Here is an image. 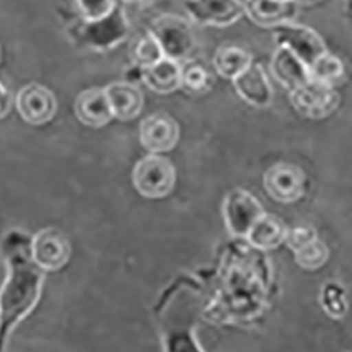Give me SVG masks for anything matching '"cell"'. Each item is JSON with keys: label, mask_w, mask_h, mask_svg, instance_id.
I'll use <instances>...</instances> for the list:
<instances>
[{"label": "cell", "mask_w": 352, "mask_h": 352, "mask_svg": "<svg viewBox=\"0 0 352 352\" xmlns=\"http://www.w3.org/2000/svg\"><path fill=\"white\" fill-rule=\"evenodd\" d=\"M345 10L348 14H352V0H345Z\"/></svg>", "instance_id": "cell-29"}, {"label": "cell", "mask_w": 352, "mask_h": 352, "mask_svg": "<svg viewBox=\"0 0 352 352\" xmlns=\"http://www.w3.org/2000/svg\"><path fill=\"white\" fill-rule=\"evenodd\" d=\"M184 8L195 24L212 27H228L245 14L241 0H185Z\"/></svg>", "instance_id": "cell-8"}, {"label": "cell", "mask_w": 352, "mask_h": 352, "mask_svg": "<svg viewBox=\"0 0 352 352\" xmlns=\"http://www.w3.org/2000/svg\"><path fill=\"white\" fill-rule=\"evenodd\" d=\"M289 99L292 107L310 120H321L331 116L341 100L336 87L311 79L299 89L290 92Z\"/></svg>", "instance_id": "cell-5"}, {"label": "cell", "mask_w": 352, "mask_h": 352, "mask_svg": "<svg viewBox=\"0 0 352 352\" xmlns=\"http://www.w3.org/2000/svg\"><path fill=\"white\" fill-rule=\"evenodd\" d=\"M213 78L210 72L197 64L184 67L182 71V87L190 95H203L210 91Z\"/></svg>", "instance_id": "cell-22"}, {"label": "cell", "mask_w": 352, "mask_h": 352, "mask_svg": "<svg viewBox=\"0 0 352 352\" xmlns=\"http://www.w3.org/2000/svg\"><path fill=\"white\" fill-rule=\"evenodd\" d=\"M317 239H318L317 232L313 227L299 226V227L287 230L285 243L293 252H296V251L305 248L306 245H309L310 243L316 241Z\"/></svg>", "instance_id": "cell-25"}, {"label": "cell", "mask_w": 352, "mask_h": 352, "mask_svg": "<svg viewBox=\"0 0 352 352\" xmlns=\"http://www.w3.org/2000/svg\"><path fill=\"white\" fill-rule=\"evenodd\" d=\"M2 252L9 274L0 290V352L13 327L37 305L44 272L32 258V239L20 230H12L2 239Z\"/></svg>", "instance_id": "cell-1"}, {"label": "cell", "mask_w": 352, "mask_h": 352, "mask_svg": "<svg viewBox=\"0 0 352 352\" xmlns=\"http://www.w3.org/2000/svg\"><path fill=\"white\" fill-rule=\"evenodd\" d=\"M12 104L13 100L10 91L3 82H0V119H3V117L10 111Z\"/></svg>", "instance_id": "cell-27"}, {"label": "cell", "mask_w": 352, "mask_h": 352, "mask_svg": "<svg viewBox=\"0 0 352 352\" xmlns=\"http://www.w3.org/2000/svg\"><path fill=\"white\" fill-rule=\"evenodd\" d=\"M333 285L334 283H331V286H327L324 292H322V306H324L330 316L340 318L342 317L346 309V303L344 295L341 293V289Z\"/></svg>", "instance_id": "cell-26"}, {"label": "cell", "mask_w": 352, "mask_h": 352, "mask_svg": "<svg viewBox=\"0 0 352 352\" xmlns=\"http://www.w3.org/2000/svg\"><path fill=\"white\" fill-rule=\"evenodd\" d=\"M295 2H298L300 5V3H314V2H317V0H295Z\"/></svg>", "instance_id": "cell-30"}, {"label": "cell", "mask_w": 352, "mask_h": 352, "mask_svg": "<svg viewBox=\"0 0 352 352\" xmlns=\"http://www.w3.org/2000/svg\"><path fill=\"white\" fill-rule=\"evenodd\" d=\"M182 71L181 63L165 56L158 64L141 69V78L153 92L169 95L182 87Z\"/></svg>", "instance_id": "cell-17"}, {"label": "cell", "mask_w": 352, "mask_h": 352, "mask_svg": "<svg viewBox=\"0 0 352 352\" xmlns=\"http://www.w3.org/2000/svg\"><path fill=\"white\" fill-rule=\"evenodd\" d=\"M16 109L25 123L43 126L52 120L58 104L48 87L40 83H28L16 96Z\"/></svg>", "instance_id": "cell-10"}, {"label": "cell", "mask_w": 352, "mask_h": 352, "mask_svg": "<svg viewBox=\"0 0 352 352\" xmlns=\"http://www.w3.org/2000/svg\"><path fill=\"white\" fill-rule=\"evenodd\" d=\"M123 2L135 3V5H151L155 2V0H123Z\"/></svg>", "instance_id": "cell-28"}, {"label": "cell", "mask_w": 352, "mask_h": 352, "mask_svg": "<svg viewBox=\"0 0 352 352\" xmlns=\"http://www.w3.org/2000/svg\"><path fill=\"white\" fill-rule=\"evenodd\" d=\"M160 41L166 58L182 63L193 54L196 36L192 25L176 14H164L153 23L150 30Z\"/></svg>", "instance_id": "cell-3"}, {"label": "cell", "mask_w": 352, "mask_h": 352, "mask_svg": "<svg viewBox=\"0 0 352 352\" xmlns=\"http://www.w3.org/2000/svg\"><path fill=\"white\" fill-rule=\"evenodd\" d=\"M82 19L89 23H100L109 19L116 10V0H75Z\"/></svg>", "instance_id": "cell-23"}, {"label": "cell", "mask_w": 352, "mask_h": 352, "mask_svg": "<svg viewBox=\"0 0 352 352\" xmlns=\"http://www.w3.org/2000/svg\"><path fill=\"white\" fill-rule=\"evenodd\" d=\"M274 40L278 47H285L302 60L310 68L321 55L327 52L324 40L313 28L285 23L272 28Z\"/></svg>", "instance_id": "cell-6"}, {"label": "cell", "mask_w": 352, "mask_h": 352, "mask_svg": "<svg viewBox=\"0 0 352 352\" xmlns=\"http://www.w3.org/2000/svg\"><path fill=\"white\" fill-rule=\"evenodd\" d=\"M179 126L170 116L154 113L141 122L140 141L151 154H162L175 148L179 140Z\"/></svg>", "instance_id": "cell-11"}, {"label": "cell", "mask_w": 352, "mask_h": 352, "mask_svg": "<svg viewBox=\"0 0 352 352\" xmlns=\"http://www.w3.org/2000/svg\"><path fill=\"white\" fill-rule=\"evenodd\" d=\"M287 228L275 216L263 214L247 236L248 244L259 251H271L285 243Z\"/></svg>", "instance_id": "cell-18"}, {"label": "cell", "mask_w": 352, "mask_h": 352, "mask_svg": "<svg viewBox=\"0 0 352 352\" xmlns=\"http://www.w3.org/2000/svg\"><path fill=\"white\" fill-rule=\"evenodd\" d=\"M271 72L289 92L299 89L310 80L307 65L285 47H278L272 55Z\"/></svg>", "instance_id": "cell-15"}, {"label": "cell", "mask_w": 352, "mask_h": 352, "mask_svg": "<svg viewBox=\"0 0 352 352\" xmlns=\"http://www.w3.org/2000/svg\"><path fill=\"white\" fill-rule=\"evenodd\" d=\"M78 120L87 127H104L111 122L113 113L104 92V87H91L80 92L75 100Z\"/></svg>", "instance_id": "cell-14"}, {"label": "cell", "mask_w": 352, "mask_h": 352, "mask_svg": "<svg viewBox=\"0 0 352 352\" xmlns=\"http://www.w3.org/2000/svg\"><path fill=\"white\" fill-rule=\"evenodd\" d=\"M245 14L259 27L274 28L276 25L292 23L299 13V3L295 0H245Z\"/></svg>", "instance_id": "cell-13"}, {"label": "cell", "mask_w": 352, "mask_h": 352, "mask_svg": "<svg viewBox=\"0 0 352 352\" xmlns=\"http://www.w3.org/2000/svg\"><path fill=\"white\" fill-rule=\"evenodd\" d=\"M309 72H310L311 80L334 87L337 83L344 80L345 65L338 56L327 51L309 68Z\"/></svg>", "instance_id": "cell-20"}, {"label": "cell", "mask_w": 352, "mask_h": 352, "mask_svg": "<svg viewBox=\"0 0 352 352\" xmlns=\"http://www.w3.org/2000/svg\"><path fill=\"white\" fill-rule=\"evenodd\" d=\"M32 258L43 272H55L71 258V244L65 234L55 227L40 230L32 237Z\"/></svg>", "instance_id": "cell-7"}, {"label": "cell", "mask_w": 352, "mask_h": 352, "mask_svg": "<svg viewBox=\"0 0 352 352\" xmlns=\"http://www.w3.org/2000/svg\"><path fill=\"white\" fill-rule=\"evenodd\" d=\"M263 188L279 203H295L306 192V175L296 165L279 162L263 175Z\"/></svg>", "instance_id": "cell-9"}, {"label": "cell", "mask_w": 352, "mask_h": 352, "mask_svg": "<svg viewBox=\"0 0 352 352\" xmlns=\"http://www.w3.org/2000/svg\"><path fill=\"white\" fill-rule=\"evenodd\" d=\"M263 214L265 212L259 200L244 189H234L224 199L223 216L232 237L247 239L252 227Z\"/></svg>", "instance_id": "cell-4"}, {"label": "cell", "mask_w": 352, "mask_h": 352, "mask_svg": "<svg viewBox=\"0 0 352 352\" xmlns=\"http://www.w3.org/2000/svg\"><path fill=\"white\" fill-rule=\"evenodd\" d=\"M280 2H289V0H280Z\"/></svg>", "instance_id": "cell-31"}, {"label": "cell", "mask_w": 352, "mask_h": 352, "mask_svg": "<svg viewBox=\"0 0 352 352\" xmlns=\"http://www.w3.org/2000/svg\"><path fill=\"white\" fill-rule=\"evenodd\" d=\"M213 65L220 76L234 80L252 65V56L237 45H223L214 54Z\"/></svg>", "instance_id": "cell-19"}, {"label": "cell", "mask_w": 352, "mask_h": 352, "mask_svg": "<svg viewBox=\"0 0 352 352\" xmlns=\"http://www.w3.org/2000/svg\"><path fill=\"white\" fill-rule=\"evenodd\" d=\"M330 256V251L327 245L321 240H316L306 245L305 248L295 252V259L299 265L305 270H317L321 268L327 262Z\"/></svg>", "instance_id": "cell-24"}, {"label": "cell", "mask_w": 352, "mask_h": 352, "mask_svg": "<svg viewBox=\"0 0 352 352\" xmlns=\"http://www.w3.org/2000/svg\"><path fill=\"white\" fill-rule=\"evenodd\" d=\"M164 58V50L151 32L142 36L133 47V60L140 69L150 68L158 64Z\"/></svg>", "instance_id": "cell-21"}, {"label": "cell", "mask_w": 352, "mask_h": 352, "mask_svg": "<svg viewBox=\"0 0 352 352\" xmlns=\"http://www.w3.org/2000/svg\"><path fill=\"white\" fill-rule=\"evenodd\" d=\"M176 172L173 164L158 154L140 160L133 170V185L146 199L166 197L175 188Z\"/></svg>", "instance_id": "cell-2"}, {"label": "cell", "mask_w": 352, "mask_h": 352, "mask_svg": "<svg viewBox=\"0 0 352 352\" xmlns=\"http://www.w3.org/2000/svg\"><path fill=\"white\" fill-rule=\"evenodd\" d=\"M104 92L114 119L129 122L140 116L144 96L138 86L130 82H113L104 87Z\"/></svg>", "instance_id": "cell-16"}, {"label": "cell", "mask_w": 352, "mask_h": 352, "mask_svg": "<svg viewBox=\"0 0 352 352\" xmlns=\"http://www.w3.org/2000/svg\"><path fill=\"white\" fill-rule=\"evenodd\" d=\"M234 89L250 106L263 109L272 104L274 89L262 67L254 64L232 80Z\"/></svg>", "instance_id": "cell-12"}]
</instances>
